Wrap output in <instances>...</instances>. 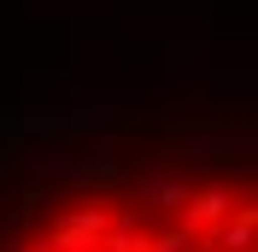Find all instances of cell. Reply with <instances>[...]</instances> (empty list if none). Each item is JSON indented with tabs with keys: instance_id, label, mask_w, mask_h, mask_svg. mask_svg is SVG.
I'll list each match as a JSON object with an SVG mask.
<instances>
[{
	"instance_id": "6da1fadb",
	"label": "cell",
	"mask_w": 258,
	"mask_h": 252,
	"mask_svg": "<svg viewBox=\"0 0 258 252\" xmlns=\"http://www.w3.org/2000/svg\"><path fill=\"white\" fill-rule=\"evenodd\" d=\"M0 252H258L252 94L153 71L0 100Z\"/></svg>"
}]
</instances>
